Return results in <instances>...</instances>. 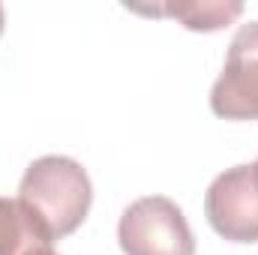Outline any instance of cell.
I'll return each instance as SVG.
<instances>
[{"mask_svg":"<svg viewBox=\"0 0 258 255\" xmlns=\"http://www.w3.org/2000/svg\"><path fill=\"white\" fill-rule=\"evenodd\" d=\"M18 204L48 243L63 240L90 213L93 204L90 174L72 156L60 153L39 156L27 165L18 183Z\"/></svg>","mask_w":258,"mask_h":255,"instance_id":"6da1fadb","label":"cell"},{"mask_svg":"<svg viewBox=\"0 0 258 255\" xmlns=\"http://www.w3.org/2000/svg\"><path fill=\"white\" fill-rule=\"evenodd\" d=\"M117 240L123 255H195L192 228L165 195L135 198L117 222Z\"/></svg>","mask_w":258,"mask_h":255,"instance_id":"7a4b0ae2","label":"cell"},{"mask_svg":"<svg viewBox=\"0 0 258 255\" xmlns=\"http://www.w3.org/2000/svg\"><path fill=\"white\" fill-rule=\"evenodd\" d=\"M204 216L210 228L231 243L258 240V168L234 165L213 177L204 192Z\"/></svg>","mask_w":258,"mask_h":255,"instance_id":"3957f363","label":"cell"},{"mask_svg":"<svg viewBox=\"0 0 258 255\" xmlns=\"http://www.w3.org/2000/svg\"><path fill=\"white\" fill-rule=\"evenodd\" d=\"M210 111L222 120H258V21L237 27L210 87Z\"/></svg>","mask_w":258,"mask_h":255,"instance_id":"277c9868","label":"cell"},{"mask_svg":"<svg viewBox=\"0 0 258 255\" xmlns=\"http://www.w3.org/2000/svg\"><path fill=\"white\" fill-rule=\"evenodd\" d=\"M132 12H141V15H162V18H174L180 21L183 27L198 30V33H213V30H222L228 27L240 12H243V3H216V0H177V3H153V6H126Z\"/></svg>","mask_w":258,"mask_h":255,"instance_id":"5b68a950","label":"cell"},{"mask_svg":"<svg viewBox=\"0 0 258 255\" xmlns=\"http://www.w3.org/2000/svg\"><path fill=\"white\" fill-rule=\"evenodd\" d=\"M39 246H51V243L36 231L18 198L0 195V255H27Z\"/></svg>","mask_w":258,"mask_h":255,"instance_id":"8992f818","label":"cell"},{"mask_svg":"<svg viewBox=\"0 0 258 255\" xmlns=\"http://www.w3.org/2000/svg\"><path fill=\"white\" fill-rule=\"evenodd\" d=\"M27 255H57L51 246H39V249H33V252H27Z\"/></svg>","mask_w":258,"mask_h":255,"instance_id":"52a82bcc","label":"cell"},{"mask_svg":"<svg viewBox=\"0 0 258 255\" xmlns=\"http://www.w3.org/2000/svg\"><path fill=\"white\" fill-rule=\"evenodd\" d=\"M0 33H3V6H0Z\"/></svg>","mask_w":258,"mask_h":255,"instance_id":"ba28073f","label":"cell"},{"mask_svg":"<svg viewBox=\"0 0 258 255\" xmlns=\"http://www.w3.org/2000/svg\"><path fill=\"white\" fill-rule=\"evenodd\" d=\"M255 168H258V162H255Z\"/></svg>","mask_w":258,"mask_h":255,"instance_id":"9c48e42d","label":"cell"}]
</instances>
